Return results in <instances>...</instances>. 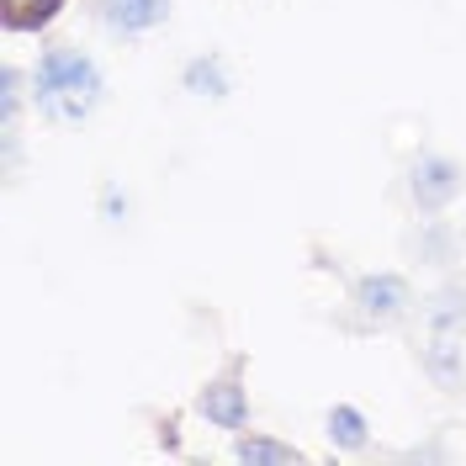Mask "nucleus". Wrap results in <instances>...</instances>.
Returning <instances> with one entry per match:
<instances>
[{"instance_id":"nucleus-3","label":"nucleus","mask_w":466,"mask_h":466,"mask_svg":"<svg viewBox=\"0 0 466 466\" xmlns=\"http://www.w3.org/2000/svg\"><path fill=\"white\" fill-rule=\"evenodd\" d=\"M461 186H466V165L456 154L424 148L408 165V202H413V212H451L456 197H461Z\"/></svg>"},{"instance_id":"nucleus-13","label":"nucleus","mask_w":466,"mask_h":466,"mask_svg":"<svg viewBox=\"0 0 466 466\" xmlns=\"http://www.w3.org/2000/svg\"><path fill=\"white\" fill-rule=\"evenodd\" d=\"M22 69L16 64H5L0 69V122H5V133H16V112H22Z\"/></svg>"},{"instance_id":"nucleus-9","label":"nucleus","mask_w":466,"mask_h":466,"mask_svg":"<svg viewBox=\"0 0 466 466\" xmlns=\"http://www.w3.org/2000/svg\"><path fill=\"white\" fill-rule=\"evenodd\" d=\"M408 249L419 255V265H451L456 255H461V233L451 228L440 212H424L419 228L408 233Z\"/></svg>"},{"instance_id":"nucleus-12","label":"nucleus","mask_w":466,"mask_h":466,"mask_svg":"<svg viewBox=\"0 0 466 466\" xmlns=\"http://www.w3.org/2000/svg\"><path fill=\"white\" fill-rule=\"evenodd\" d=\"M69 0H5V27L11 32H43Z\"/></svg>"},{"instance_id":"nucleus-14","label":"nucleus","mask_w":466,"mask_h":466,"mask_svg":"<svg viewBox=\"0 0 466 466\" xmlns=\"http://www.w3.org/2000/svg\"><path fill=\"white\" fill-rule=\"evenodd\" d=\"M101 218H106V223H122V218H127V197H122L116 186L101 191Z\"/></svg>"},{"instance_id":"nucleus-2","label":"nucleus","mask_w":466,"mask_h":466,"mask_svg":"<svg viewBox=\"0 0 466 466\" xmlns=\"http://www.w3.org/2000/svg\"><path fill=\"white\" fill-rule=\"evenodd\" d=\"M350 308L366 329H392L419 308V297H413V281L403 270H366L350 281Z\"/></svg>"},{"instance_id":"nucleus-7","label":"nucleus","mask_w":466,"mask_h":466,"mask_svg":"<svg viewBox=\"0 0 466 466\" xmlns=\"http://www.w3.org/2000/svg\"><path fill=\"white\" fill-rule=\"evenodd\" d=\"M419 319H424V334H466V287L440 281L430 297H419Z\"/></svg>"},{"instance_id":"nucleus-8","label":"nucleus","mask_w":466,"mask_h":466,"mask_svg":"<svg viewBox=\"0 0 466 466\" xmlns=\"http://www.w3.org/2000/svg\"><path fill=\"white\" fill-rule=\"evenodd\" d=\"M228 456L238 466H291V461H308V451H302V445L276 440V435H260V430H238Z\"/></svg>"},{"instance_id":"nucleus-11","label":"nucleus","mask_w":466,"mask_h":466,"mask_svg":"<svg viewBox=\"0 0 466 466\" xmlns=\"http://www.w3.org/2000/svg\"><path fill=\"white\" fill-rule=\"evenodd\" d=\"M180 90H191V96H202V101H228V90H233L228 58L223 54L186 58V69H180Z\"/></svg>"},{"instance_id":"nucleus-6","label":"nucleus","mask_w":466,"mask_h":466,"mask_svg":"<svg viewBox=\"0 0 466 466\" xmlns=\"http://www.w3.org/2000/svg\"><path fill=\"white\" fill-rule=\"evenodd\" d=\"M419 371L440 392H461L466 387V334H424L419 345Z\"/></svg>"},{"instance_id":"nucleus-4","label":"nucleus","mask_w":466,"mask_h":466,"mask_svg":"<svg viewBox=\"0 0 466 466\" xmlns=\"http://www.w3.org/2000/svg\"><path fill=\"white\" fill-rule=\"evenodd\" d=\"M197 413H202L212 430H223V435H238V430L249 424V387H244V366H238V360H228V366L197 392Z\"/></svg>"},{"instance_id":"nucleus-5","label":"nucleus","mask_w":466,"mask_h":466,"mask_svg":"<svg viewBox=\"0 0 466 466\" xmlns=\"http://www.w3.org/2000/svg\"><path fill=\"white\" fill-rule=\"evenodd\" d=\"M90 11L116 37H148L170 22V0H90Z\"/></svg>"},{"instance_id":"nucleus-1","label":"nucleus","mask_w":466,"mask_h":466,"mask_svg":"<svg viewBox=\"0 0 466 466\" xmlns=\"http://www.w3.org/2000/svg\"><path fill=\"white\" fill-rule=\"evenodd\" d=\"M27 86H32V106L48 116V122H64V127L86 122L106 101L101 64L86 48H69V43H54V48L37 54V64L27 69Z\"/></svg>"},{"instance_id":"nucleus-10","label":"nucleus","mask_w":466,"mask_h":466,"mask_svg":"<svg viewBox=\"0 0 466 466\" xmlns=\"http://www.w3.org/2000/svg\"><path fill=\"white\" fill-rule=\"evenodd\" d=\"M323 430H329V445L345 451V456H366L371 451V419H366V408L334 403L323 413Z\"/></svg>"}]
</instances>
